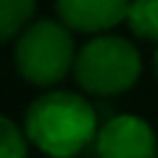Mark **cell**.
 <instances>
[{
  "instance_id": "cell-9",
  "label": "cell",
  "mask_w": 158,
  "mask_h": 158,
  "mask_svg": "<svg viewBox=\"0 0 158 158\" xmlns=\"http://www.w3.org/2000/svg\"><path fill=\"white\" fill-rule=\"evenodd\" d=\"M153 63H156V74H158V50H156V58H153Z\"/></svg>"
},
{
  "instance_id": "cell-6",
  "label": "cell",
  "mask_w": 158,
  "mask_h": 158,
  "mask_svg": "<svg viewBox=\"0 0 158 158\" xmlns=\"http://www.w3.org/2000/svg\"><path fill=\"white\" fill-rule=\"evenodd\" d=\"M37 0H0V37L11 42L29 27Z\"/></svg>"
},
{
  "instance_id": "cell-2",
  "label": "cell",
  "mask_w": 158,
  "mask_h": 158,
  "mask_svg": "<svg viewBox=\"0 0 158 158\" xmlns=\"http://www.w3.org/2000/svg\"><path fill=\"white\" fill-rule=\"evenodd\" d=\"M71 29L58 19H40L32 21L13 45V66L19 77L37 87H53L74 71L77 61Z\"/></svg>"
},
{
  "instance_id": "cell-1",
  "label": "cell",
  "mask_w": 158,
  "mask_h": 158,
  "mask_svg": "<svg viewBox=\"0 0 158 158\" xmlns=\"http://www.w3.org/2000/svg\"><path fill=\"white\" fill-rule=\"evenodd\" d=\"M98 113L85 95L48 90L34 98L24 116V132L50 158H74L98 137Z\"/></svg>"
},
{
  "instance_id": "cell-4",
  "label": "cell",
  "mask_w": 158,
  "mask_h": 158,
  "mask_svg": "<svg viewBox=\"0 0 158 158\" xmlns=\"http://www.w3.org/2000/svg\"><path fill=\"white\" fill-rule=\"evenodd\" d=\"M98 158H158V137L145 118L121 113L108 118L95 137Z\"/></svg>"
},
{
  "instance_id": "cell-7",
  "label": "cell",
  "mask_w": 158,
  "mask_h": 158,
  "mask_svg": "<svg viewBox=\"0 0 158 158\" xmlns=\"http://www.w3.org/2000/svg\"><path fill=\"white\" fill-rule=\"evenodd\" d=\"M127 24L135 37L158 42V0H132Z\"/></svg>"
},
{
  "instance_id": "cell-8",
  "label": "cell",
  "mask_w": 158,
  "mask_h": 158,
  "mask_svg": "<svg viewBox=\"0 0 158 158\" xmlns=\"http://www.w3.org/2000/svg\"><path fill=\"white\" fill-rule=\"evenodd\" d=\"M29 137L11 116L0 118V158H27Z\"/></svg>"
},
{
  "instance_id": "cell-5",
  "label": "cell",
  "mask_w": 158,
  "mask_h": 158,
  "mask_svg": "<svg viewBox=\"0 0 158 158\" xmlns=\"http://www.w3.org/2000/svg\"><path fill=\"white\" fill-rule=\"evenodd\" d=\"M132 0H56V13L71 32L106 34L127 21Z\"/></svg>"
},
{
  "instance_id": "cell-3",
  "label": "cell",
  "mask_w": 158,
  "mask_h": 158,
  "mask_svg": "<svg viewBox=\"0 0 158 158\" xmlns=\"http://www.w3.org/2000/svg\"><path fill=\"white\" fill-rule=\"evenodd\" d=\"M142 56L129 40L116 34H98L77 53L74 79L85 92L100 98L121 95L137 85Z\"/></svg>"
}]
</instances>
